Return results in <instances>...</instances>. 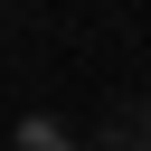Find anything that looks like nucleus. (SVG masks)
Masks as SVG:
<instances>
[{"label": "nucleus", "instance_id": "nucleus-1", "mask_svg": "<svg viewBox=\"0 0 151 151\" xmlns=\"http://www.w3.org/2000/svg\"><path fill=\"white\" fill-rule=\"evenodd\" d=\"M19 151H66V132H57L47 113H38V123H19Z\"/></svg>", "mask_w": 151, "mask_h": 151}]
</instances>
